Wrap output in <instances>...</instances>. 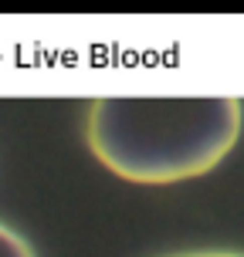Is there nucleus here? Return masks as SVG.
<instances>
[{"label": "nucleus", "instance_id": "f257e3e1", "mask_svg": "<svg viewBox=\"0 0 244 257\" xmlns=\"http://www.w3.org/2000/svg\"><path fill=\"white\" fill-rule=\"evenodd\" d=\"M241 136V102L105 95L85 118V142L109 173L126 183L167 186L204 176Z\"/></svg>", "mask_w": 244, "mask_h": 257}, {"label": "nucleus", "instance_id": "f03ea898", "mask_svg": "<svg viewBox=\"0 0 244 257\" xmlns=\"http://www.w3.org/2000/svg\"><path fill=\"white\" fill-rule=\"evenodd\" d=\"M0 257H34V247L7 223H0Z\"/></svg>", "mask_w": 244, "mask_h": 257}, {"label": "nucleus", "instance_id": "7ed1b4c3", "mask_svg": "<svg viewBox=\"0 0 244 257\" xmlns=\"http://www.w3.org/2000/svg\"><path fill=\"white\" fill-rule=\"evenodd\" d=\"M173 257H244L237 250H190V254H173Z\"/></svg>", "mask_w": 244, "mask_h": 257}]
</instances>
